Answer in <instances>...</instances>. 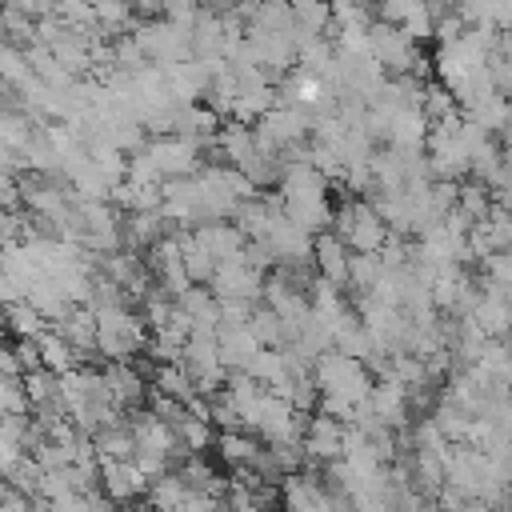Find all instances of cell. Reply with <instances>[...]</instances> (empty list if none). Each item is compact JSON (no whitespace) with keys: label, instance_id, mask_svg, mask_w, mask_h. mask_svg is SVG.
I'll return each mask as SVG.
<instances>
[{"label":"cell","instance_id":"cell-6","mask_svg":"<svg viewBox=\"0 0 512 512\" xmlns=\"http://www.w3.org/2000/svg\"><path fill=\"white\" fill-rule=\"evenodd\" d=\"M348 264H352V252L344 248V240L336 232H320L312 240V268L320 280L336 284V288H348Z\"/></svg>","mask_w":512,"mask_h":512},{"label":"cell","instance_id":"cell-17","mask_svg":"<svg viewBox=\"0 0 512 512\" xmlns=\"http://www.w3.org/2000/svg\"><path fill=\"white\" fill-rule=\"evenodd\" d=\"M508 488H512V468H508Z\"/></svg>","mask_w":512,"mask_h":512},{"label":"cell","instance_id":"cell-2","mask_svg":"<svg viewBox=\"0 0 512 512\" xmlns=\"http://www.w3.org/2000/svg\"><path fill=\"white\" fill-rule=\"evenodd\" d=\"M332 224H336L332 232L344 240V248H348L352 256H376V252L392 240L388 224L380 220V212H376L368 200H348V204H340Z\"/></svg>","mask_w":512,"mask_h":512},{"label":"cell","instance_id":"cell-1","mask_svg":"<svg viewBox=\"0 0 512 512\" xmlns=\"http://www.w3.org/2000/svg\"><path fill=\"white\" fill-rule=\"evenodd\" d=\"M96 316V352H104L112 364H128L136 352L148 348V320H140L128 304L92 308Z\"/></svg>","mask_w":512,"mask_h":512},{"label":"cell","instance_id":"cell-15","mask_svg":"<svg viewBox=\"0 0 512 512\" xmlns=\"http://www.w3.org/2000/svg\"><path fill=\"white\" fill-rule=\"evenodd\" d=\"M460 512H496V508H488L484 500H464V504H460Z\"/></svg>","mask_w":512,"mask_h":512},{"label":"cell","instance_id":"cell-12","mask_svg":"<svg viewBox=\"0 0 512 512\" xmlns=\"http://www.w3.org/2000/svg\"><path fill=\"white\" fill-rule=\"evenodd\" d=\"M492 208H496L492 188H484L480 180H464V184H460V196H456V216H460L468 228H476L480 220H488V216H492Z\"/></svg>","mask_w":512,"mask_h":512},{"label":"cell","instance_id":"cell-7","mask_svg":"<svg viewBox=\"0 0 512 512\" xmlns=\"http://www.w3.org/2000/svg\"><path fill=\"white\" fill-rule=\"evenodd\" d=\"M100 492L112 504H128L148 492V480L140 476V468L132 460H100Z\"/></svg>","mask_w":512,"mask_h":512},{"label":"cell","instance_id":"cell-4","mask_svg":"<svg viewBox=\"0 0 512 512\" xmlns=\"http://www.w3.org/2000/svg\"><path fill=\"white\" fill-rule=\"evenodd\" d=\"M264 272L260 268H252L244 256H236V260H224V264H216V272H212V296L220 300V304H260L264 300Z\"/></svg>","mask_w":512,"mask_h":512},{"label":"cell","instance_id":"cell-5","mask_svg":"<svg viewBox=\"0 0 512 512\" xmlns=\"http://www.w3.org/2000/svg\"><path fill=\"white\" fill-rule=\"evenodd\" d=\"M344 432H348L344 420L324 416V412H312L308 416V428H304V456L308 460H320V464L344 460Z\"/></svg>","mask_w":512,"mask_h":512},{"label":"cell","instance_id":"cell-13","mask_svg":"<svg viewBox=\"0 0 512 512\" xmlns=\"http://www.w3.org/2000/svg\"><path fill=\"white\" fill-rule=\"evenodd\" d=\"M484 272V288H496V292H508L512 288V252H496L480 264Z\"/></svg>","mask_w":512,"mask_h":512},{"label":"cell","instance_id":"cell-10","mask_svg":"<svg viewBox=\"0 0 512 512\" xmlns=\"http://www.w3.org/2000/svg\"><path fill=\"white\" fill-rule=\"evenodd\" d=\"M100 376H104V392H108V400H112L120 412L140 404V396H144V380H140V372H136L132 364H108V368H100Z\"/></svg>","mask_w":512,"mask_h":512},{"label":"cell","instance_id":"cell-14","mask_svg":"<svg viewBox=\"0 0 512 512\" xmlns=\"http://www.w3.org/2000/svg\"><path fill=\"white\" fill-rule=\"evenodd\" d=\"M496 56L500 60H512V32H500L496 36Z\"/></svg>","mask_w":512,"mask_h":512},{"label":"cell","instance_id":"cell-9","mask_svg":"<svg viewBox=\"0 0 512 512\" xmlns=\"http://www.w3.org/2000/svg\"><path fill=\"white\" fill-rule=\"evenodd\" d=\"M196 236H200V244L208 248V256L216 260V264H224V260H236V256H244V248H248V236L232 224V220H220V224H200V228H192Z\"/></svg>","mask_w":512,"mask_h":512},{"label":"cell","instance_id":"cell-8","mask_svg":"<svg viewBox=\"0 0 512 512\" xmlns=\"http://www.w3.org/2000/svg\"><path fill=\"white\" fill-rule=\"evenodd\" d=\"M216 452H220V460H224L228 468H236V472H252L256 460H260V452H264V440H260L256 432L232 428V432H220V436H216Z\"/></svg>","mask_w":512,"mask_h":512},{"label":"cell","instance_id":"cell-3","mask_svg":"<svg viewBox=\"0 0 512 512\" xmlns=\"http://www.w3.org/2000/svg\"><path fill=\"white\" fill-rule=\"evenodd\" d=\"M368 56L384 68L388 80L420 76V64H424L416 40H408L400 28H392V24H384V20H376V24L368 28Z\"/></svg>","mask_w":512,"mask_h":512},{"label":"cell","instance_id":"cell-11","mask_svg":"<svg viewBox=\"0 0 512 512\" xmlns=\"http://www.w3.org/2000/svg\"><path fill=\"white\" fill-rule=\"evenodd\" d=\"M176 244H180V260H184V272H188V280H192L196 288L212 284L216 260L208 256V248L200 244V236H196L192 228H184V232H176Z\"/></svg>","mask_w":512,"mask_h":512},{"label":"cell","instance_id":"cell-16","mask_svg":"<svg viewBox=\"0 0 512 512\" xmlns=\"http://www.w3.org/2000/svg\"><path fill=\"white\" fill-rule=\"evenodd\" d=\"M496 512H512V504H504V508H496Z\"/></svg>","mask_w":512,"mask_h":512}]
</instances>
